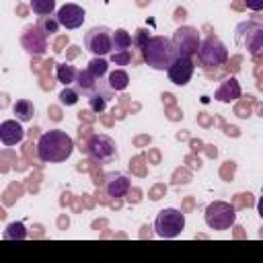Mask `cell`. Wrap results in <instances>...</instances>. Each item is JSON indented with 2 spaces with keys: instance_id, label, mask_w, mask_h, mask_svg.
<instances>
[{
  "instance_id": "52a82bcc",
  "label": "cell",
  "mask_w": 263,
  "mask_h": 263,
  "mask_svg": "<svg viewBox=\"0 0 263 263\" xmlns=\"http://www.w3.org/2000/svg\"><path fill=\"white\" fill-rule=\"evenodd\" d=\"M171 43L177 51V55H185V58H193L199 49V43H201V37H199V31L195 27H189V25H183V27H177L173 37H171Z\"/></svg>"
},
{
  "instance_id": "3957f363",
  "label": "cell",
  "mask_w": 263,
  "mask_h": 263,
  "mask_svg": "<svg viewBox=\"0 0 263 263\" xmlns=\"http://www.w3.org/2000/svg\"><path fill=\"white\" fill-rule=\"evenodd\" d=\"M185 230V214L177 208H164L154 218V232L160 238H177Z\"/></svg>"
},
{
  "instance_id": "8992f818",
  "label": "cell",
  "mask_w": 263,
  "mask_h": 263,
  "mask_svg": "<svg viewBox=\"0 0 263 263\" xmlns=\"http://www.w3.org/2000/svg\"><path fill=\"white\" fill-rule=\"evenodd\" d=\"M86 154H88L90 160H95L99 164H107V162L117 158L115 140L107 134H92L86 140Z\"/></svg>"
},
{
  "instance_id": "d4e9b609",
  "label": "cell",
  "mask_w": 263,
  "mask_h": 263,
  "mask_svg": "<svg viewBox=\"0 0 263 263\" xmlns=\"http://www.w3.org/2000/svg\"><path fill=\"white\" fill-rule=\"evenodd\" d=\"M31 8L37 16H47V14H53L55 0H31Z\"/></svg>"
},
{
  "instance_id": "ffe728a7",
  "label": "cell",
  "mask_w": 263,
  "mask_h": 263,
  "mask_svg": "<svg viewBox=\"0 0 263 263\" xmlns=\"http://www.w3.org/2000/svg\"><path fill=\"white\" fill-rule=\"evenodd\" d=\"M76 72H78V68L72 66V64H68V62H60V64H55V78H58V82H62L64 86L74 84Z\"/></svg>"
},
{
  "instance_id": "83f0119b",
  "label": "cell",
  "mask_w": 263,
  "mask_h": 263,
  "mask_svg": "<svg viewBox=\"0 0 263 263\" xmlns=\"http://www.w3.org/2000/svg\"><path fill=\"white\" fill-rule=\"evenodd\" d=\"M150 39V35H148V29H138L136 31V35L132 37V45L136 47V49H142L144 47V43Z\"/></svg>"
},
{
  "instance_id": "5b68a950",
  "label": "cell",
  "mask_w": 263,
  "mask_h": 263,
  "mask_svg": "<svg viewBox=\"0 0 263 263\" xmlns=\"http://www.w3.org/2000/svg\"><path fill=\"white\" fill-rule=\"evenodd\" d=\"M195 55H197V60H199L201 66H205V68H218V66H222L228 60V49H226V45L222 43L220 37L208 35L205 39H201L199 49H197Z\"/></svg>"
},
{
  "instance_id": "e0dca14e",
  "label": "cell",
  "mask_w": 263,
  "mask_h": 263,
  "mask_svg": "<svg viewBox=\"0 0 263 263\" xmlns=\"http://www.w3.org/2000/svg\"><path fill=\"white\" fill-rule=\"evenodd\" d=\"M111 97H113V90H111L109 86H105V88L92 92L90 97H86V99H88V107H90V111H95V113H103V111L107 109Z\"/></svg>"
},
{
  "instance_id": "6da1fadb",
  "label": "cell",
  "mask_w": 263,
  "mask_h": 263,
  "mask_svg": "<svg viewBox=\"0 0 263 263\" xmlns=\"http://www.w3.org/2000/svg\"><path fill=\"white\" fill-rule=\"evenodd\" d=\"M74 152V140L64 129H49L37 142V156L41 162H64Z\"/></svg>"
},
{
  "instance_id": "4fadbf2b",
  "label": "cell",
  "mask_w": 263,
  "mask_h": 263,
  "mask_svg": "<svg viewBox=\"0 0 263 263\" xmlns=\"http://www.w3.org/2000/svg\"><path fill=\"white\" fill-rule=\"evenodd\" d=\"M72 86L78 90V95L90 97L92 92H97V90L105 88V86H107V82H105V80L95 78V76L84 68V70H78V72H76V78H74V84H72Z\"/></svg>"
},
{
  "instance_id": "ac0fdd59",
  "label": "cell",
  "mask_w": 263,
  "mask_h": 263,
  "mask_svg": "<svg viewBox=\"0 0 263 263\" xmlns=\"http://www.w3.org/2000/svg\"><path fill=\"white\" fill-rule=\"evenodd\" d=\"M105 82H107V86H109L113 92H119V90H125V88H127L129 76H127L125 70H113V72L107 74Z\"/></svg>"
},
{
  "instance_id": "7c38bea8",
  "label": "cell",
  "mask_w": 263,
  "mask_h": 263,
  "mask_svg": "<svg viewBox=\"0 0 263 263\" xmlns=\"http://www.w3.org/2000/svg\"><path fill=\"white\" fill-rule=\"evenodd\" d=\"M55 18H58L60 27L70 29V31H72V29H78V27L84 23L86 12H84V8H82V6H78V4H74V2H66L64 6H60V8H58Z\"/></svg>"
},
{
  "instance_id": "277c9868",
  "label": "cell",
  "mask_w": 263,
  "mask_h": 263,
  "mask_svg": "<svg viewBox=\"0 0 263 263\" xmlns=\"http://www.w3.org/2000/svg\"><path fill=\"white\" fill-rule=\"evenodd\" d=\"M203 220L212 230H228L236 222V210L228 201H212L203 212Z\"/></svg>"
},
{
  "instance_id": "7402d4cb",
  "label": "cell",
  "mask_w": 263,
  "mask_h": 263,
  "mask_svg": "<svg viewBox=\"0 0 263 263\" xmlns=\"http://www.w3.org/2000/svg\"><path fill=\"white\" fill-rule=\"evenodd\" d=\"M27 226L23 224V222H10L6 228H4V232H2V238L4 240H25L27 238Z\"/></svg>"
},
{
  "instance_id": "8fae6325",
  "label": "cell",
  "mask_w": 263,
  "mask_h": 263,
  "mask_svg": "<svg viewBox=\"0 0 263 263\" xmlns=\"http://www.w3.org/2000/svg\"><path fill=\"white\" fill-rule=\"evenodd\" d=\"M193 70H195V66H193V60H191V58L177 55V58L171 62V66L166 68V74H168V80H171L173 84L185 86V84L191 80Z\"/></svg>"
},
{
  "instance_id": "9a60e30c",
  "label": "cell",
  "mask_w": 263,
  "mask_h": 263,
  "mask_svg": "<svg viewBox=\"0 0 263 263\" xmlns=\"http://www.w3.org/2000/svg\"><path fill=\"white\" fill-rule=\"evenodd\" d=\"M25 138V129L18 119H6L0 123V142L4 146H16Z\"/></svg>"
},
{
  "instance_id": "44dd1931",
  "label": "cell",
  "mask_w": 263,
  "mask_h": 263,
  "mask_svg": "<svg viewBox=\"0 0 263 263\" xmlns=\"http://www.w3.org/2000/svg\"><path fill=\"white\" fill-rule=\"evenodd\" d=\"M86 70H88L95 78L105 80V78H107V74H109V62H107L105 58H101V55H95V58L88 62Z\"/></svg>"
},
{
  "instance_id": "5bb4252c",
  "label": "cell",
  "mask_w": 263,
  "mask_h": 263,
  "mask_svg": "<svg viewBox=\"0 0 263 263\" xmlns=\"http://www.w3.org/2000/svg\"><path fill=\"white\" fill-rule=\"evenodd\" d=\"M132 189V181L121 173H109L105 177V193L109 197H125Z\"/></svg>"
},
{
  "instance_id": "484cf974",
  "label": "cell",
  "mask_w": 263,
  "mask_h": 263,
  "mask_svg": "<svg viewBox=\"0 0 263 263\" xmlns=\"http://www.w3.org/2000/svg\"><path fill=\"white\" fill-rule=\"evenodd\" d=\"M58 99H60V103H62V105L72 107V105H76V103H78L80 95H78V90H76V88L70 84V86H64V90L58 95Z\"/></svg>"
},
{
  "instance_id": "f1b7e54d",
  "label": "cell",
  "mask_w": 263,
  "mask_h": 263,
  "mask_svg": "<svg viewBox=\"0 0 263 263\" xmlns=\"http://www.w3.org/2000/svg\"><path fill=\"white\" fill-rule=\"evenodd\" d=\"M245 2H247V8H251L255 12L263 10V0H245Z\"/></svg>"
},
{
  "instance_id": "d6986e66",
  "label": "cell",
  "mask_w": 263,
  "mask_h": 263,
  "mask_svg": "<svg viewBox=\"0 0 263 263\" xmlns=\"http://www.w3.org/2000/svg\"><path fill=\"white\" fill-rule=\"evenodd\" d=\"M12 113L16 115V119H18L21 123L31 121L33 115H35V105H33V101H29V99H18V101L12 105Z\"/></svg>"
},
{
  "instance_id": "7a4b0ae2",
  "label": "cell",
  "mask_w": 263,
  "mask_h": 263,
  "mask_svg": "<svg viewBox=\"0 0 263 263\" xmlns=\"http://www.w3.org/2000/svg\"><path fill=\"white\" fill-rule=\"evenodd\" d=\"M140 51H142L144 62L152 70H166L171 66V62L177 58V51H175L171 39L168 37H162V35L150 37Z\"/></svg>"
},
{
  "instance_id": "9c48e42d",
  "label": "cell",
  "mask_w": 263,
  "mask_h": 263,
  "mask_svg": "<svg viewBox=\"0 0 263 263\" xmlns=\"http://www.w3.org/2000/svg\"><path fill=\"white\" fill-rule=\"evenodd\" d=\"M111 35H113V29L105 27V25H97V27H90L86 33H84V47L92 53V55H109L113 51V45H111Z\"/></svg>"
},
{
  "instance_id": "4316f807",
  "label": "cell",
  "mask_w": 263,
  "mask_h": 263,
  "mask_svg": "<svg viewBox=\"0 0 263 263\" xmlns=\"http://www.w3.org/2000/svg\"><path fill=\"white\" fill-rule=\"evenodd\" d=\"M111 62L115 66H127L134 62V51L132 49H121V51H111Z\"/></svg>"
},
{
  "instance_id": "603a6c76",
  "label": "cell",
  "mask_w": 263,
  "mask_h": 263,
  "mask_svg": "<svg viewBox=\"0 0 263 263\" xmlns=\"http://www.w3.org/2000/svg\"><path fill=\"white\" fill-rule=\"evenodd\" d=\"M111 45H113V51L129 49L132 47V35L125 29H115L111 35Z\"/></svg>"
},
{
  "instance_id": "cb8c5ba5",
  "label": "cell",
  "mask_w": 263,
  "mask_h": 263,
  "mask_svg": "<svg viewBox=\"0 0 263 263\" xmlns=\"http://www.w3.org/2000/svg\"><path fill=\"white\" fill-rule=\"evenodd\" d=\"M37 27H39V31H41L45 37L55 35V33L60 31V23H58V18H55V16H51V14H47V16H39Z\"/></svg>"
},
{
  "instance_id": "ba28073f",
  "label": "cell",
  "mask_w": 263,
  "mask_h": 263,
  "mask_svg": "<svg viewBox=\"0 0 263 263\" xmlns=\"http://www.w3.org/2000/svg\"><path fill=\"white\" fill-rule=\"evenodd\" d=\"M236 43L242 45L251 55L259 58L263 51V27L259 23H240L236 29Z\"/></svg>"
},
{
  "instance_id": "2e32d148",
  "label": "cell",
  "mask_w": 263,
  "mask_h": 263,
  "mask_svg": "<svg viewBox=\"0 0 263 263\" xmlns=\"http://www.w3.org/2000/svg\"><path fill=\"white\" fill-rule=\"evenodd\" d=\"M240 95H242L240 82H238L234 76H230V78H224V80L220 82V86H218L216 92H214V99L220 101V103H232V101H236Z\"/></svg>"
},
{
  "instance_id": "30bf717a",
  "label": "cell",
  "mask_w": 263,
  "mask_h": 263,
  "mask_svg": "<svg viewBox=\"0 0 263 263\" xmlns=\"http://www.w3.org/2000/svg\"><path fill=\"white\" fill-rule=\"evenodd\" d=\"M21 45L31 55H43L47 51V37L39 31L37 25H29L21 33Z\"/></svg>"
}]
</instances>
